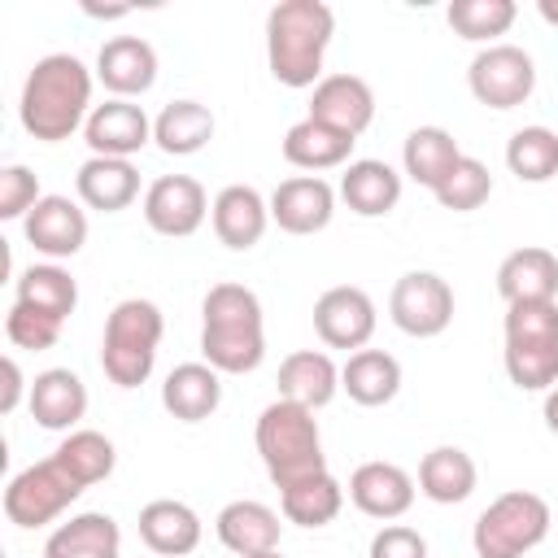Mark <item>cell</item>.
I'll return each mask as SVG.
<instances>
[{"label": "cell", "mask_w": 558, "mask_h": 558, "mask_svg": "<svg viewBox=\"0 0 558 558\" xmlns=\"http://www.w3.org/2000/svg\"><path fill=\"white\" fill-rule=\"evenodd\" d=\"M92 83L96 74L74 57V52H48L31 65L26 83H22V96H17V122L31 140L39 144H61L70 140L87 113L96 109L92 105Z\"/></svg>", "instance_id": "obj_1"}, {"label": "cell", "mask_w": 558, "mask_h": 558, "mask_svg": "<svg viewBox=\"0 0 558 558\" xmlns=\"http://www.w3.org/2000/svg\"><path fill=\"white\" fill-rule=\"evenodd\" d=\"M201 357L218 375H248L266 357L262 301L244 283H214L201 301Z\"/></svg>", "instance_id": "obj_2"}, {"label": "cell", "mask_w": 558, "mask_h": 558, "mask_svg": "<svg viewBox=\"0 0 558 558\" xmlns=\"http://www.w3.org/2000/svg\"><path fill=\"white\" fill-rule=\"evenodd\" d=\"M336 13L323 0H279L266 13V65L283 87H318Z\"/></svg>", "instance_id": "obj_3"}, {"label": "cell", "mask_w": 558, "mask_h": 558, "mask_svg": "<svg viewBox=\"0 0 558 558\" xmlns=\"http://www.w3.org/2000/svg\"><path fill=\"white\" fill-rule=\"evenodd\" d=\"M253 440H257L262 466H266V475L275 480V488H292V484H301V480L327 471L318 418H314V410H305V405H296V401H283V397L270 401V405L257 414Z\"/></svg>", "instance_id": "obj_4"}, {"label": "cell", "mask_w": 558, "mask_h": 558, "mask_svg": "<svg viewBox=\"0 0 558 558\" xmlns=\"http://www.w3.org/2000/svg\"><path fill=\"white\" fill-rule=\"evenodd\" d=\"M506 375L519 392H549L558 384V301L506 305L501 323Z\"/></svg>", "instance_id": "obj_5"}, {"label": "cell", "mask_w": 558, "mask_h": 558, "mask_svg": "<svg viewBox=\"0 0 558 558\" xmlns=\"http://www.w3.org/2000/svg\"><path fill=\"white\" fill-rule=\"evenodd\" d=\"M161 336H166V318L153 301H144V296L118 301L109 310L105 336H100V371L109 375V384L140 388L157 366Z\"/></svg>", "instance_id": "obj_6"}, {"label": "cell", "mask_w": 558, "mask_h": 558, "mask_svg": "<svg viewBox=\"0 0 558 558\" xmlns=\"http://www.w3.org/2000/svg\"><path fill=\"white\" fill-rule=\"evenodd\" d=\"M549 527H554L549 501L541 493L510 488L480 510L471 527V545H475V558H523L549 536Z\"/></svg>", "instance_id": "obj_7"}, {"label": "cell", "mask_w": 558, "mask_h": 558, "mask_svg": "<svg viewBox=\"0 0 558 558\" xmlns=\"http://www.w3.org/2000/svg\"><path fill=\"white\" fill-rule=\"evenodd\" d=\"M83 497V484L61 466V458H44L22 466L4 484V519L13 527H48L57 523L74 501Z\"/></svg>", "instance_id": "obj_8"}, {"label": "cell", "mask_w": 558, "mask_h": 558, "mask_svg": "<svg viewBox=\"0 0 558 558\" xmlns=\"http://www.w3.org/2000/svg\"><path fill=\"white\" fill-rule=\"evenodd\" d=\"M466 87L488 109H514L536 92V61L519 44H488L471 57Z\"/></svg>", "instance_id": "obj_9"}, {"label": "cell", "mask_w": 558, "mask_h": 558, "mask_svg": "<svg viewBox=\"0 0 558 558\" xmlns=\"http://www.w3.org/2000/svg\"><path fill=\"white\" fill-rule=\"evenodd\" d=\"M388 318L414 340H432L453 323V288L436 270H405L388 292Z\"/></svg>", "instance_id": "obj_10"}, {"label": "cell", "mask_w": 558, "mask_h": 558, "mask_svg": "<svg viewBox=\"0 0 558 558\" xmlns=\"http://www.w3.org/2000/svg\"><path fill=\"white\" fill-rule=\"evenodd\" d=\"M375 323H379V314H375V301L366 288L336 283L314 301V331L327 349H344V353L366 349L375 336Z\"/></svg>", "instance_id": "obj_11"}, {"label": "cell", "mask_w": 558, "mask_h": 558, "mask_svg": "<svg viewBox=\"0 0 558 558\" xmlns=\"http://www.w3.org/2000/svg\"><path fill=\"white\" fill-rule=\"evenodd\" d=\"M209 218V196L192 174H161L144 192V222L166 240H187Z\"/></svg>", "instance_id": "obj_12"}, {"label": "cell", "mask_w": 558, "mask_h": 558, "mask_svg": "<svg viewBox=\"0 0 558 558\" xmlns=\"http://www.w3.org/2000/svg\"><path fill=\"white\" fill-rule=\"evenodd\" d=\"M22 235L35 253H44L48 262L74 257L87 244V209L61 192H48L26 218H22Z\"/></svg>", "instance_id": "obj_13"}, {"label": "cell", "mask_w": 558, "mask_h": 558, "mask_svg": "<svg viewBox=\"0 0 558 558\" xmlns=\"http://www.w3.org/2000/svg\"><path fill=\"white\" fill-rule=\"evenodd\" d=\"M83 140H87L92 157H122V161H131V157L153 140V122H148L144 105L109 96L105 105H96V109L87 113Z\"/></svg>", "instance_id": "obj_14"}, {"label": "cell", "mask_w": 558, "mask_h": 558, "mask_svg": "<svg viewBox=\"0 0 558 558\" xmlns=\"http://www.w3.org/2000/svg\"><path fill=\"white\" fill-rule=\"evenodd\" d=\"M336 187L318 174H292L270 192V222L288 235H318L336 214Z\"/></svg>", "instance_id": "obj_15"}, {"label": "cell", "mask_w": 558, "mask_h": 558, "mask_svg": "<svg viewBox=\"0 0 558 558\" xmlns=\"http://www.w3.org/2000/svg\"><path fill=\"white\" fill-rule=\"evenodd\" d=\"M96 83H105L109 96L135 100L157 83V48L140 35H113L96 52Z\"/></svg>", "instance_id": "obj_16"}, {"label": "cell", "mask_w": 558, "mask_h": 558, "mask_svg": "<svg viewBox=\"0 0 558 558\" xmlns=\"http://www.w3.org/2000/svg\"><path fill=\"white\" fill-rule=\"evenodd\" d=\"M209 222L218 244H227L231 253H248L270 227V201L253 183H227L209 205Z\"/></svg>", "instance_id": "obj_17"}, {"label": "cell", "mask_w": 558, "mask_h": 558, "mask_svg": "<svg viewBox=\"0 0 558 558\" xmlns=\"http://www.w3.org/2000/svg\"><path fill=\"white\" fill-rule=\"evenodd\" d=\"M305 118H318V122L357 140L375 122V92L362 74H323L318 87L310 92V113Z\"/></svg>", "instance_id": "obj_18"}, {"label": "cell", "mask_w": 558, "mask_h": 558, "mask_svg": "<svg viewBox=\"0 0 558 558\" xmlns=\"http://www.w3.org/2000/svg\"><path fill=\"white\" fill-rule=\"evenodd\" d=\"M414 475L397 462H362L353 475H349V501L366 514V519H401L410 506H414Z\"/></svg>", "instance_id": "obj_19"}, {"label": "cell", "mask_w": 558, "mask_h": 558, "mask_svg": "<svg viewBox=\"0 0 558 558\" xmlns=\"http://www.w3.org/2000/svg\"><path fill=\"white\" fill-rule=\"evenodd\" d=\"M26 410L44 432H74L87 414V384L70 366H48L31 379Z\"/></svg>", "instance_id": "obj_20"}, {"label": "cell", "mask_w": 558, "mask_h": 558, "mask_svg": "<svg viewBox=\"0 0 558 558\" xmlns=\"http://www.w3.org/2000/svg\"><path fill=\"white\" fill-rule=\"evenodd\" d=\"M214 532H218V541H222L235 558H248V554H270V549H279L283 523H279V514H275L266 501L240 497V501H227V506L218 510Z\"/></svg>", "instance_id": "obj_21"}, {"label": "cell", "mask_w": 558, "mask_h": 558, "mask_svg": "<svg viewBox=\"0 0 558 558\" xmlns=\"http://www.w3.org/2000/svg\"><path fill=\"white\" fill-rule=\"evenodd\" d=\"M497 292L506 305L558 301V257L541 244H523V248L506 253L497 266Z\"/></svg>", "instance_id": "obj_22"}, {"label": "cell", "mask_w": 558, "mask_h": 558, "mask_svg": "<svg viewBox=\"0 0 558 558\" xmlns=\"http://www.w3.org/2000/svg\"><path fill=\"white\" fill-rule=\"evenodd\" d=\"M201 514L187 501L174 497H157L140 510V541L157 554V558H187L201 545Z\"/></svg>", "instance_id": "obj_23"}, {"label": "cell", "mask_w": 558, "mask_h": 558, "mask_svg": "<svg viewBox=\"0 0 558 558\" xmlns=\"http://www.w3.org/2000/svg\"><path fill=\"white\" fill-rule=\"evenodd\" d=\"M74 192L96 214H122L140 196V170L122 157H87L74 174Z\"/></svg>", "instance_id": "obj_24"}, {"label": "cell", "mask_w": 558, "mask_h": 558, "mask_svg": "<svg viewBox=\"0 0 558 558\" xmlns=\"http://www.w3.org/2000/svg\"><path fill=\"white\" fill-rule=\"evenodd\" d=\"M44 558H122L118 519L105 514V510L70 514V519L57 523L52 536L44 541Z\"/></svg>", "instance_id": "obj_25"}, {"label": "cell", "mask_w": 558, "mask_h": 558, "mask_svg": "<svg viewBox=\"0 0 558 558\" xmlns=\"http://www.w3.org/2000/svg\"><path fill=\"white\" fill-rule=\"evenodd\" d=\"M340 392V366L323 349H296L279 362V397L305 410L331 405Z\"/></svg>", "instance_id": "obj_26"}, {"label": "cell", "mask_w": 558, "mask_h": 558, "mask_svg": "<svg viewBox=\"0 0 558 558\" xmlns=\"http://www.w3.org/2000/svg\"><path fill=\"white\" fill-rule=\"evenodd\" d=\"M353 135L318 122V118H301L288 126L283 135V161L296 166V170H344L353 161Z\"/></svg>", "instance_id": "obj_27"}, {"label": "cell", "mask_w": 558, "mask_h": 558, "mask_svg": "<svg viewBox=\"0 0 558 558\" xmlns=\"http://www.w3.org/2000/svg\"><path fill=\"white\" fill-rule=\"evenodd\" d=\"M340 201L357 218H384L401 201V174L379 157H357L340 174Z\"/></svg>", "instance_id": "obj_28"}, {"label": "cell", "mask_w": 558, "mask_h": 558, "mask_svg": "<svg viewBox=\"0 0 558 558\" xmlns=\"http://www.w3.org/2000/svg\"><path fill=\"white\" fill-rule=\"evenodd\" d=\"M161 405L179 423H201L222 405V375L209 362H179L161 384Z\"/></svg>", "instance_id": "obj_29"}, {"label": "cell", "mask_w": 558, "mask_h": 558, "mask_svg": "<svg viewBox=\"0 0 558 558\" xmlns=\"http://www.w3.org/2000/svg\"><path fill=\"white\" fill-rule=\"evenodd\" d=\"M480 466L462 445H436L418 462V493L436 506H458L475 493Z\"/></svg>", "instance_id": "obj_30"}, {"label": "cell", "mask_w": 558, "mask_h": 558, "mask_svg": "<svg viewBox=\"0 0 558 558\" xmlns=\"http://www.w3.org/2000/svg\"><path fill=\"white\" fill-rule=\"evenodd\" d=\"M340 388L349 392V401L379 410L401 392V362L384 349H357L340 366Z\"/></svg>", "instance_id": "obj_31"}, {"label": "cell", "mask_w": 558, "mask_h": 558, "mask_svg": "<svg viewBox=\"0 0 558 558\" xmlns=\"http://www.w3.org/2000/svg\"><path fill=\"white\" fill-rule=\"evenodd\" d=\"M214 113L201 100H170L157 118H153V144L166 157H192L214 140Z\"/></svg>", "instance_id": "obj_32"}, {"label": "cell", "mask_w": 558, "mask_h": 558, "mask_svg": "<svg viewBox=\"0 0 558 558\" xmlns=\"http://www.w3.org/2000/svg\"><path fill=\"white\" fill-rule=\"evenodd\" d=\"M458 157H462V148L445 126H414L401 144V170L427 192L440 187V179L458 166Z\"/></svg>", "instance_id": "obj_33"}, {"label": "cell", "mask_w": 558, "mask_h": 558, "mask_svg": "<svg viewBox=\"0 0 558 558\" xmlns=\"http://www.w3.org/2000/svg\"><path fill=\"white\" fill-rule=\"evenodd\" d=\"M13 301H22L31 310H44V314H52V318L65 323L74 314V305H78V283H74V275L65 266L35 262V266H26L13 279Z\"/></svg>", "instance_id": "obj_34"}, {"label": "cell", "mask_w": 558, "mask_h": 558, "mask_svg": "<svg viewBox=\"0 0 558 558\" xmlns=\"http://www.w3.org/2000/svg\"><path fill=\"white\" fill-rule=\"evenodd\" d=\"M340 506H344V484L331 471L310 475L292 488H279V510L296 527H327L340 514Z\"/></svg>", "instance_id": "obj_35"}, {"label": "cell", "mask_w": 558, "mask_h": 558, "mask_svg": "<svg viewBox=\"0 0 558 558\" xmlns=\"http://www.w3.org/2000/svg\"><path fill=\"white\" fill-rule=\"evenodd\" d=\"M52 453L61 458V466H65L83 488L109 480L113 466H118V449H113V440H109L105 432H92V427H74V432H65V440H61Z\"/></svg>", "instance_id": "obj_36"}, {"label": "cell", "mask_w": 558, "mask_h": 558, "mask_svg": "<svg viewBox=\"0 0 558 558\" xmlns=\"http://www.w3.org/2000/svg\"><path fill=\"white\" fill-rule=\"evenodd\" d=\"M519 17V4L514 0H453L445 9V22L453 26L458 39H471V44H501V35L514 26Z\"/></svg>", "instance_id": "obj_37"}, {"label": "cell", "mask_w": 558, "mask_h": 558, "mask_svg": "<svg viewBox=\"0 0 558 558\" xmlns=\"http://www.w3.org/2000/svg\"><path fill=\"white\" fill-rule=\"evenodd\" d=\"M506 166L519 183H549L558 174V131L549 126H519L506 140Z\"/></svg>", "instance_id": "obj_38"}, {"label": "cell", "mask_w": 558, "mask_h": 558, "mask_svg": "<svg viewBox=\"0 0 558 558\" xmlns=\"http://www.w3.org/2000/svg\"><path fill=\"white\" fill-rule=\"evenodd\" d=\"M445 209H453V214H471V209H480L488 196H493V174H488V166L480 161V157H458V166L440 179V187L432 192Z\"/></svg>", "instance_id": "obj_39"}, {"label": "cell", "mask_w": 558, "mask_h": 558, "mask_svg": "<svg viewBox=\"0 0 558 558\" xmlns=\"http://www.w3.org/2000/svg\"><path fill=\"white\" fill-rule=\"evenodd\" d=\"M61 327H65L61 318H52V314H44V310H31V305H22V301H13L9 318H4L9 344H13V349H31V353L52 349V344L61 340Z\"/></svg>", "instance_id": "obj_40"}, {"label": "cell", "mask_w": 558, "mask_h": 558, "mask_svg": "<svg viewBox=\"0 0 558 558\" xmlns=\"http://www.w3.org/2000/svg\"><path fill=\"white\" fill-rule=\"evenodd\" d=\"M39 201H44V192H39V174L31 166H4L0 170V218L4 222L26 218Z\"/></svg>", "instance_id": "obj_41"}, {"label": "cell", "mask_w": 558, "mask_h": 558, "mask_svg": "<svg viewBox=\"0 0 558 558\" xmlns=\"http://www.w3.org/2000/svg\"><path fill=\"white\" fill-rule=\"evenodd\" d=\"M366 558H427V536L418 527H405V523H384L371 536Z\"/></svg>", "instance_id": "obj_42"}, {"label": "cell", "mask_w": 558, "mask_h": 558, "mask_svg": "<svg viewBox=\"0 0 558 558\" xmlns=\"http://www.w3.org/2000/svg\"><path fill=\"white\" fill-rule=\"evenodd\" d=\"M0 375H4V388H0V414H13L22 405V397H31V384L17 366V357H4L0 362Z\"/></svg>", "instance_id": "obj_43"}, {"label": "cell", "mask_w": 558, "mask_h": 558, "mask_svg": "<svg viewBox=\"0 0 558 558\" xmlns=\"http://www.w3.org/2000/svg\"><path fill=\"white\" fill-rule=\"evenodd\" d=\"M541 414H545V427L558 436V384L545 392V405H541Z\"/></svg>", "instance_id": "obj_44"}, {"label": "cell", "mask_w": 558, "mask_h": 558, "mask_svg": "<svg viewBox=\"0 0 558 558\" xmlns=\"http://www.w3.org/2000/svg\"><path fill=\"white\" fill-rule=\"evenodd\" d=\"M83 13H87V17H100V22H113V17H126L131 9H126V4H109V9H96V4H83Z\"/></svg>", "instance_id": "obj_45"}, {"label": "cell", "mask_w": 558, "mask_h": 558, "mask_svg": "<svg viewBox=\"0 0 558 558\" xmlns=\"http://www.w3.org/2000/svg\"><path fill=\"white\" fill-rule=\"evenodd\" d=\"M536 13H541L549 26H558V0H536Z\"/></svg>", "instance_id": "obj_46"}, {"label": "cell", "mask_w": 558, "mask_h": 558, "mask_svg": "<svg viewBox=\"0 0 558 558\" xmlns=\"http://www.w3.org/2000/svg\"><path fill=\"white\" fill-rule=\"evenodd\" d=\"M248 558H283L279 549H270V554H248Z\"/></svg>", "instance_id": "obj_47"}]
</instances>
